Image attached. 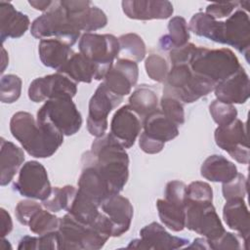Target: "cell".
<instances>
[{"label": "cell", "mask_w": 250, "mask_h": 250, "mask_svg": "<svg viewBox=\"0 0 250 250\" xmlns=\"http://www.w3.org/2000/svg\"><path fill=\"white\" fill-rule=\"evenodd\" d=\"M156 208L161 223L173 231H181L186 228L185 204L164 199L156 201Z\"/></svg>", "instance_id": "4dcf8cb0"}, {"label": "cell", "mask_w": 250, "mask_h": 250, "mask_svg": "<svg viewBox=\"0 0 250 250\" xmlns=\"http://www.w3.org/2000/svg\"><path fill=\"white\" fill-rule=\"evenodd\" d=\"M13 188L24 197L41 201L45 200L52 191L47 170L35 160L27 161L21 166Z\"/></svg>", "instance_id": "8fae6325"}, {"label": "cell", "mask_w": 250, "mask_h": 250, "mask_svg": "<svg viewBox=\"0 0 250 250\" xmlns=\"http://www.w3.org/2000/svg\"><path fill=\"white\" fill-rule=\"evenodd\" d=\"M168 34L160 37L158 46L163 51H171L188 43L189 31L186 20L177 16L172 18L168 23Z\"/></svg>", "instance_id": "1f68e13d"}, {"label": "cell", "mask_w": 250, "mask_h": 250, "mask_svg": "<svg viewBox=\"0 0 250 250\" xmlns=\"http://www.w3.org/2000/svg\"><path fill=\"white\" fill-rule=\"evenodd\" d=\"M42 209V206L30 199H24L20 201L15 209V215L17 220L23 226H28V223L32 216L38 211Z\"/></svg>", "instance_id": "f6af8a7d"}, {"label": "cell", "mask_w": 250, "mask_h": 250, "mask_svg": "<svg viewBox=\"0 0 250 250\" xmlns=\"http://www.w3.org/2000/svg\"><path fill=\"white\" fill-rule=\"evenodd\" d=\"M145 67L150 79L159 83H164L169 68L167 62L163 57L157 54L149 55L146 60Z\"/></svg>", "instance_id": "b9f144b4"}, {"label": "cell", "mask_w": 250, "mask_h": 250, "mask_svg": "<svg viewBox=\"0 0 250 250\" xmlns=\"http://www.w3.org/2000/svg\"><path fill=\"white\" fill-rule=\"evenodd\" d=\"M100 209L111 222L112 237L128 231L133 219V206L128 198L119 193L110 195L101 203Z\"/></svg>", "instance_id": "ffe728a7"}, {"label": "cell", "mask_w": 250, "mask_h": 250, "mask_svg": "<svg viewBox=\"0 0 250 250\" xmlns=\"http://www.w3.org/2000/svg\"><path fill=\"white\" fill-rule=\"evenodd\" d=\"M196 47L197 46H195L192 43H188L183 47L171 50L169 52V59L172 65L183 63L188 64L194 54Z\"/></svg>", "instance_id": "c3c4849f"}, {"label": "cell", "mask_w": 250, "mask_h": 250, "mask_svg": "<svg viewBox=\"0 0 250 250\" xmlns=\"http://www.w3.org/2000/svg\"><path fill=\"white\" fill-rule=\"evenodd\" d=\"M216 84L193 73L188 64L172 65L164 81L163 96L173 97L182 103L191 104L214 91Z\"/></svg>", "instance_id": "5b68a950"}, {"label": "cell", "mask_w": 250, "mask_h": 250, "mask_svg": "<svg viewBox=\"0 0 250 250\" xmlns=\"http://www.w3.org/2000/svg\"><path fill=\"white\" fill-rule=\"evenodd\" d=\"M0 24H1V41L7 38H20L29 27V18L17 11L10 2L0 1Z\"/></svg>", "instance_id": "603a6c76"}, {"label": "cell", "mask_w": 250, "mask_h": 250, "mask_svg": "<svg viewBox=\"0 0 250 250\" xmlns=\"http://www.w3.org/2000/svg\"><path fill=\"white\" fill-rule=\"evenodd\" d=\"M214 138L216 145L227 151L234 160L241 164H248L250 151L244 122L236 118L228 125L218 126Z\"/></svg>", "instance_id": "7c38bea8"}, {"label": "cell", "mask_w": 250, "mask_h": 250, "mask_svg": "<svg viewBox=\"0 0 250 250\" xmlns=\"http://www.w3.org/2000/svg\"><path fill=\"white\" fill-rule=\"evenodd\" d=\"M85 156L118 194L129 178V157L125 148L108 133L97 138Z\"/></svg>", "instance_id": "7a4b0ae2"}, {"label": "cell", "mask_w": 250, "mask_h": 250, "mask_svg": "<svg viewBox=\"0 0 250 250\" xmlns=\"http://www.w3.org/2000/svg\"><path fill=\"white\" fill-rule=\"evenodd\" d=\"M121 4L124 14L133 20H165L174 12L172 3L166 0H125Z\"/></svg>", "instance_id": "44dd1931"}, {"label": "cell", "mask_w": 250, "mask_h": 250, "mask_svg": "<svg viewBox=\"0 0 250 250\" xmlns=\"http://www.w3.org/2000/svg\"><path fill=\"white\" fill-rule=\"evenodd\" d=\"M140 239L132 240L127 248L148 250H171L188 245V239L170 234L164 227L152 222L140 230Z\"/></svg>", "instance_id": "2e32d148"}, {"label": "cell", "mask_w": 250, "mask_h": 250, "mask_svg": "<svg viewBox=\"0 0 250 250\" xmlns=\"http://www.w3.org/2000/svg\"><path fill=\"white\" fill-rule=\"evenodd\" d=\"M123 101V97L113 94L102 82L96 89L89 102V113L87 118V129L89 133L100 138L105 135L108 127L107 116L110 111L117 107Z\"/></svg>", "instance_id": "30bf717a"}, {"label": "cell", "mask_w": 250, "mask_h": 250, "mask_svg": "<svg viewBox=\"0 0 250 250\" xmlns=\"http://www.w3.org/2000/svg\"><path fill=\"white\" fill-rule=\"evenodd\" d=\"M160 110L177 126L185 123V110L181 101L176 98L162 96L160 100Z\"/></svg>", "instance_id": "60d3db41"}, {"label": "cell", "mask_w": 250, "mask_h": 250, "mask_svg": "<svg viewBox=\"0 0 250 250\" xmlns=\"http://www.w3.org/2000/svg\"><path fill=\"white\" fill-rule=\"evenodd\" d=\"M67 17L80 31H94L104 27L107 23L106 15L91 1L62 0L61 1Z\"/></svg>", "instance_id": "5bb4252c"}, {"label": "cell", "mask_w": 250, "mask_h": 250, "mask_svg": "<svg viewBox=\"0 0 250 250\" xmlns=\"http://www.w3.org/2000/svg\"><path fill=\"white\" fill-rule=\"evenodd\" d=\"M10 131L23 149L36 158L52 156L63 143V135L47 123H38L26 111L16 112L10 120Z\"/></svg>", "instance_id": "6da1fadb"}, {"label": "cell", "mask_w": 250, "mask_h": 250, "mask_svg": "<svg viewBox=\"0 0 250 250\" xmlns=\"http://www.w3.org/2000/svg\"><path fill=\"white\" fill-rule=\"evenodd\" d=\"M221 44H227L244 55L248 62L250 50V21L247 12L237 9L223 21Z\"/></svg>", "instance_id": "9a60e30c"}, {"label": "cell", "mask_w": 250, "mask_h": 250, "mask_svg": "<svg viewBox=\"0 0 250 250\" xmlns=\"http://www.w3.org/2000/svg\"><path fill=\"white\" fill-rule=\"evenodd\" d=\"M139 78V67L136 62L117 59L104 78V84L113 94L124 97L131 93Z\"/></svg>", "instance_id": "ac0fdd59"}, {"label": "cell", "mask_w": 250, "mask_h": 250, "mask_svg": "<svg viewBox=\"0 0 250 250\" xmlns=\"http://www.w3.org/2000/svg\"><path fill=\"white\" fill-rule=\"evenodd\" d=\"M188 248H197V249H209L207 239L205 237L195 238L190 245H188Z\"/></svg>", "instance_id": "db71d44e"}, {"label": "cell", "mask_w": 250, "mask_h": 250, "mask_svg": "<svg viewBox=\"0 0 250 250\" xmlns=\"http://www.w3.org/2000/svg\"><path fill=\"white\" fill-rule=\"evenodd\" d=\"M57 72L64 74L75 83H90L93 79H104L99 66L81 53H74Z\"/></svg>", "instance_id": "cb8c5ba5"}, {"label": "cell", "mask_w": 250, "mask_h": 250, "mask_svg": "<svg viewBox=\"0 0 250 250\" xmlns=\"http://www.w3.org/2000/svg\"><path fill=\"white\" fill-rule=\"evenodd\" d=\"M38 53L41 62L57 71L74 54L70 46L54 38L41 39L38 45Z\"/></svg>", "instance_id": "484cf974"}, {"label": "cell", "mask_w": 250, "mask_h": 250, "mask_svg": "<svg viewBox=\"0 0 250 250\" xmlns=\"http://www.w3.org/2000/svg\"><path fill=\"white\" fill-rule=\"evenodd\" d=\"M119 54L117 59L141 62L145 59L146 50L142 37L136 33H126L118 38Z\"/></svg>", "instance_id": "d590c367"}, {"label": "cell", "mask_w": 250, "mask_h": 250, "mask_svg": "<svg viewBox=\"0 0 250 250\" xmlns=\"http://www.w3.org/2000/svg\"><path fill=\"white\" fill-rule=\"evenodd\" d=\"M60 218L55 216L49 210H38L28 223L29 229L38 235H42L58 229Z\"/></svg>", "instance_id": "8d00e7d4"}, {"label": "cell", "mask_w": 250, "mask_h": 250, "mask_svg": "<svg viewBox=\"0 0 250 250\" xmlns=\"http://www.w3.org/2000/svg\"><path fill=\"white\" fill-rule=\"evenodd\" d=\"M239 1H229V2H220L212 3L206 7L205 13L215 20L222 19L225 17H229L234 9L238 8Z\"/></svg>", "instance_id": "bcb514c9"}, {"label": "cell", "mask_w": 250, "mask_h": 250, "mask_svg": "<svg viewBox=\"0 0 250 250\" xmlns=\"http://www.w3.org/2000/svg\"><path fill=\"white\" fill-rule=\"evenodd\" d=\"M81 164L82 171L78 179V190L100 206L105 198L114 193L99 170L83 155Z\"/></svg>", "instance_id": "d6986e66"}, {"label": "cell", "mask_w": 250, "mask_h": 250, "mask_svg": "<svg viewBox=\"0 0 250 250\" xmlns=\"http://www.w3.org/2000/svg\"><path fill=\"white\" fill-rule=\"evenodd\" d=\"M186 228L201 234L208 241L222 236L226 229L210 201H185Z\"/></svg>", "instance_id": "ba28073f"}, {"label": "cell", "mask_w": 250, "mask_h": 250, "mask_svg": "<svg viewBox=\"0 0 250 250\" xmlns=\"http://www.w3.org/2000/svg\"><path fill=\"white\" fill-rule=\"evenodd\" d=\"M0 211H1V236L3 238L7 234H9L13 229V222L10 214L4 208H1Z\"/></svg>", "instance_id": "816d5d0a"}, {"label": "cell", "mask_w": 250, "mask_h": 250, "mask_svg": "<svg viewBox=\"0 0 250 250\" xmlns=\"http://www.w3.org/2000/svg\"><path fill=\"white\" fill-rule=\"evenodd\" d=\"M23 161V150L12 142L6 141L4 138H1L0 185L2 187L8 185L13 180L14 176L19 171Z\"/></svg>", "instance_id": "83f0119b"}, {"label": "cell", "mask_w": 250, "mask_h": 250, "mask_svg": "<svg viewBox=\"0 0 250 250\" xmlns=\"http://www.w3.org/2000/svg\"><path fill=\"white\" fill-rule=\"evenodd\" d=\"M57 235L59 249L97 250L104 247L110 237L96 222L86 226L68 213L60 218Z\"/></svg>", "instance_id": "277c9868"}, {"label": "cell", "mask_w": 250, "mask_h": 250, "mask_svg": "<svg viewBox=\"0 0 250 250\" xmlns=\"http://www.w3.org/2000/svg\"><path fill=\"white\" fill-rule=\"evenodd\" d=\"M186 200L210 201L213 200V190L209 184L205 182H191L186 188Z\"/></svg>", "instance_id": "ee69618b"}, {"label": "cell", "mask_w": 250, "mask_h": 250, "mask_svg": "<svg viewBox=\"0 0 250 250\" xmlns=\"http://www.w3.org/2000/svg\"><path fill=\"white\" fill-rule=\"evenodd\" d=\"M249 76L241 66L235 73L217 84L214 89L217 100L226 104H244L249 98Z\"/></svg>", "instance_id": "7402d4cb"}, {"label": "cell", "mask_w": 250, "mask_h": 250, "mask_svg": "<svg viewBox=\"0 0 250 250\" xmlns=\"http://www.w3.org/2000/svg\"><path fill=\"white\" fill-rule=\"evenodd\" d=\"M30 33L38 39H58L70 47L80 37V30L71 22L61 1H53L51 8L33 21Z\"/></svg>", "instance_id": "8992f818"}, {"label": "cell", "mask_w": 250, "mask_h": 250, "mask_svg": "<svg viewBox=\"0 0 250 250\" xmlns=\"http://www.w3.org/2000/svg\"><path fill=\"white\" fill-rule=\"evenodd\" d=\"M67 213L81 224L89 226L98 218L101 211L100 206L96 202L77 188L75 197Z\"/></svg>", "instance_id": "836d02e7"}, {"label": "cell", "mask_w": 250, "mask_h": 250, "mask_svg": "<svg viewBox=\"0 0 250 250\" xmlns=\"http://www.w3.org/2000/svg\"><path fill=\"white\" fill-rule=\"evenodd\" d=\"M209 249H240V243L236 235L231 232L225 233L214 241H208Z\"/></svg>", "instance_id": "681fc988"}, {"label": "cell", "mask_w": 250, "mask_h": 250, "mask_svg": "<svg viewBox=\"0 0 250 250\" xmlns=\"http://www.w3.org/2000/svg\"><path fill=\"white\" fill-rule=\"evenodd\" d=\"M223 196L226 200L231 198H245L247 193V180L242 175H237L229 182L224 183L222 187Z\"/></svg>", "instance_id": "7bdbcfd3"}, {"label": "cell", "mask_w": 250, "mask_h": 250, "mask_svg": "<svg viewBox=\"0 0 250 250\" xmlns=\"http://www.w3.org/2000/svg\"><path fill=\"white\" fill-rule=\"evenodd\" d=\"M78 48L83 56L99 66L104 78L119 54L118 38L112 34L85 32L79 39Z\"/></svg>", "instance_id": "9c48e42d"}, {"label": "cell", "mask_w": 250, "mask_h": 250, "mask_svg": "<svg viewBox=\"0 0 250 250\" xmlns=\"http://www.w3.org/2000/svg\"><path fill=\"white\" fill-rule=\"evenodd\" d=\"M21 79L15 74L2 76L0 84V99L2 103L12 104L16 102L21 93Z\"/></svg>", "instance_id": "f35d334b"}, {"label": "cell", "mask_w": 250, "mask_h": 250, "mask_svg": "<svg viewBox=\"0 0 250 250\" xmlns=\"http://www.w3.org/2000/svg\"><path fill=\"white\" fill-rule=\"evenodd\" d=\"M139 146L144 152L148 154H155L164 148L165 144L146 136L145 133H142L139 138Z\"/></svg>", "instance_id": "f907efd6"}, {"label": "cell", "mask_w": 250, "mask_h": 250, "mask_svg": "<svg viewBox=\"0 0 250 250\" xmlns=\"http://www.w3.org/2000/svg\"><path fill=\"white\" fill-rule=\"evenodd\" d=\"M209 111L213 120L219 125L224 126L232 122L237 117V110L231 104H226L219 100H214L209 105Z\"/></svg>", "instance_id": "ab89813d"}, {"label": "cell", "mask_w": 250, "mask_h": 250, "mask_svg": "<svg viewBox=\"0 0 250 250\" xmlns=\"http://www.w3.org/2000/svg\"><path fill=\"white\" fill-rule=\"evenodd\" d=\"M2 53H3V56H2V62H3V65H2V70H1V73H3L4 72V70H5V67H6V64L8 63V61H5V58H6V51H5V49L3 48V46H2Z\"/></svg>", "instance_id": "11a10c76"}, {"label": "cell", "mask_w": 250, "mask_h": 250, "mask_svg": "<svg viewBox=\"0 0 250 250\" xmlns=\"http://www.w3.org/2000/svg\"><path fill=\"white\" fill-rule=\"evenodd\" d=\"M237 167L223 155L208 156L201 165L200 174L208 181L228 183L237 175Z\"/></svg>", "instance_id": "f1b7e54d"}, {"label": "cell", "mask_w": 250, "mask_h": 250, "mask_svg": "<svg viewBox=\"0 0 250 250\" xmlns=\"http://www.w3.org/2000/svg\"><path fill=\"white\" fill-rule=\"evenodd\" d=\"M187 185L181 181L174 180L167 183L164 191V198L166 200L185 204L186 201Z\"/></svg>", "instance_id": "7dc6e473"}, {"label": "cell", "mask_w": 250, "mask_h": 250, "mask_svg": "<svg viewBox=\"0 0 250 250\" xmlns=\"http://www.w3.org/2000/svg\"><path fill=\"white\" fill-rule=\"evenodd\" d=\"M223 218L227 226L235 230L247 244L250 233L249 212L243 198H231L226 200L223 208Z\"/></svg>", "instance_id": "d4e9b609"}, {"label": "cell", "mask_w": 250, "mask_h": 250, "mask_svg": "<svg viewBox=\"0 0 250 250\" xmlns=\"http://www.w3.org/2000/svg\"><path fill=\"white\" fill-rule=\"evenodd\" d=\"M143 128V122L138 114L129 106L123 105L112 116L109 134L124 147H131Z\"/></svg>", "instance_id": "e0dca14e"}, {"label": "cell", "mask_w": 250, "mask_h": 250, "mask_svg": "<svg viewBox=\"0 0 250 250\" xmlns=\"http://www.w3.org/2000/svg\"><path fill=\"white\" fill-rule=\"evenodd\" d=\"M188 29L198 36L221 43L223 21L213 19L206 13L198 12L191 17Z\"/></svg>", "instance_id": "d6a6232c"}, {"label": "cell", "mask_w": 250, "mask_h": 250, "mask_svg": "<svg viewBox=\"0 0 250 250\" xmlns=\"http://www.w3.org/2000/svg\"><path fill=\"white\" fill-rule=\"evenodd\" d=\"M128 104L143 122L150 113L158 109V97L153 89L147 85H141L129 97Z\"/></svg>", "instance_id": "f546056e"}, {"label": "cell", "mask_w": 250, "mask_h": 250, "mask_svg": "<svg viewBox=\"0 0 250 250\" xmlns=\"http://www.w3.org/2000/svg\"><path fill=\"white\" fill-rule=\"evenodd\" d=\"M77 93V83L62 73L57 72L34 79L28 88V98L41 103L55 98H73Z\"/></svg>", "instance_id": "4fadbf2b"}, {"label": "cell", "mask_w": 250, "mask_h": 250, "mask_svg": "<svg viewBox=\"0 0 250 250\" xmlns=\"http://www.w3.org/2000/svg\"><path fill=\"white\" fill-rule=\"evenodd\" d=\"M76 191L77 188L69 185L62 188H52L50 195L42 201V206L54 213L60 212L62 210H65L67 212L73 202Z\"/></svg>", "instance_id": "e575fe53"}, {"label": "cell", "mask_w": 250, "mask_h": 250, "mask_svg": "<svg viewBox=\"0 0 250 250\" xmlns=\"http://www.w3.org/2000/svg\"><path fill=\"white\" fill-rule=\"evenodd\" d=\"M35 10H39V11H42V12H47L52 4H53V1H38V0H31L28 2Z\"/></svg>", "instance_id": "f5cc1de1"}, {"label": "cell", "mask_w": 250, "mask_h": 250, "mask_svg": "<svg viewBox=\"0 0 250 250\" xmlns=\"http://www.w3.org/2000/svg\"><path fill=\"white\" fill-rule=\"evenodd\" d=\"M188 65L193 73L211 80L216 86L241 67L237 57L231 50L205 47H196Z\"/></svg>", "instance_id": "3957f363"}, {"label": "cell", "mask_w": 250, "mask_h": 250, "mask_svg": "<svg viewBox=\"0 0 250 250\" xmlns=\"http://www.w3.org/2000/svg\"><path fill=\"white\" fill-rule=\"evenodd\" d=\"M18 249L20 250H47L59 249L58 248V235L57 230L51 231L38 236H23L19 243Z\"/></svg>", "instance_id": "74e56055"}, {"label": "cell", "mask_w": 250, "mask_h": 250, "mask_svg": "<svg viewBox=\"0 0 250 250\" xmlns=\"http://www.w3.org/2000/svg\"><path fill=\"white\" fill-rule=\"evenodd\" d=\"M178 127L179 126L166 117L160 109L150 113L143 121V133L164 144L172 141L179 135Z\"/></svg>", "instance_id": "4316f807"}, {"label": "cell", "mask_w": 250, "mask_h": 250, "mask_svg": "<svg viewBox=\"0 0 250 250\" xmlns=\"http://www.w3.org/2000/svg\"><path fill=\"white\" fill-rule=\"evenodd\" d=\"M38 123H47L63 136L76 134L82 125V117L72 98L61 97L48 100L37 111Z\"/></svg>", "instance_id": "52a82bcc"}]
</instances>
